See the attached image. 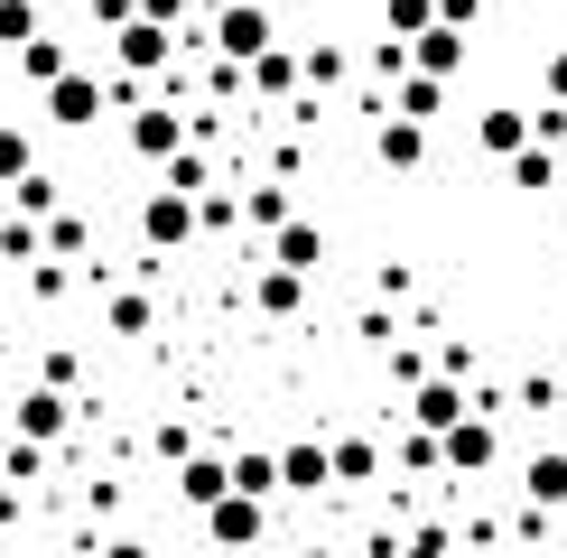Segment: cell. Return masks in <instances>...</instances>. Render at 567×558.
Returning a JSON list of instances; mask_svg holds the SVG:
<instances>
[{"mask_svg":"<svg viewBox=\"0 0 567 558\" xmlns=\"http://www.w3.org/2000/svg\"><path fill=\"white\" fill-rule=\"evenodd\" d=\"M112 103H122V93H112V84H93L84 65H65V75L47 84V122H56V131H93Z\"/></svg>","mask_w":567,"mask_h":558,"instance_id":"6da1fadb","label":"cell"},{"mask_svg":"<svg viewBox=\"0 0 567 558\" xmlns=\"http://www.w3.org/2000/svg\"><path fill=\"white\" fill-rule=\"evenodd\" d=\"M140 232H150L158 251H177L186 232H205V196H196V186H158V196L140 205Z\"/></svg>","mask_w":567,"mask_h":558,"instance_id":"7a4b0ae2","label":"cell"},{"mask_svg":"<svg viewBox=\"0 0 567 558\" xmlns=\"http://www.w3.org/2000/svg\"><path fill=\"white\" fill-rule=\"evenodd\" d=\"M10 428H19V437H47V447H56V437L75 428V401H65V382H47V372H38V382L19 391V410H10Z\"/></svg>","mask_w":567,"mask_h":558,"instance_id":"3957f363","label":"cell"},{"mask_svg":"<svg viewBox=\"0 0 567 558\" xmlns=\"http://www.w3.org/2000/svg\"><path fill=\"white\" fill-rule=\"evenodd\" d=\"M215 46L233 65H251L270 46V10H261V0H224V10H215Z\"/></svg>","mask_w":567,"mask_h":558,"instance_id":"277c9868","label":"cell"},{"mask_svg":"<svg viewBox=\"0 0 567 558\" xmlns=\"http://www.w3.org/2000/svg\"><path fill=\"white\" fill-rule=\"evenodd\" d=\"M465 410H475V401H465V372H429V382H410V418H419V428L446 437Z\"/></svg>","mask_w":567,"mask_h":558,"instance_id":"5b68a950","label":"cell"},{"mask_svg":"<svg viewBox=\"0 0 567 558\" xmlns=\"http://www.w3.org/2000/svg\"><path fill=\"white\" fill-rule=\"evenodd\" d=\"M493 456H503V437H493V418H484V410H465L456 428H446V465H456V475H484Z\"/></svg>","mask_w":567,"mask_h":558,"instance_id":"8992f818","label":"cell"},{"mask_svg":"<svg viewBox=\"0 0 567 558\" xmlns=\"http://www.w3.org/2000/svg\"><path fill=\"white\" fill-rule=\"evenodd\" d=\"M112 38H122V65H131V75H158L168 46H177V29H168V19H150V10H140L131 29H112Z\"/></svg>","mask_w":567,"mask_h":558,"instance_id":"52a82bcc","label":"cell"},{"mask_svg":"<svg viewBox=\"0 0 567 558\" xmlns=\"http://www.w3.org/2000/svg\"><path fill=\"white\" fill-rule=\"evenodd\" d=\"M205 540H224V549H243V540H261V494H243V484H233V494L205 512Z\"/></svg>","mask_w":567,"mask_h":558,"instance_id":"ba28073f","label":"cell"},{"mask_svg":"<svg viewBox=\"0 0 567 558\" xmlns=\"http://www.w3.org/2000/svg\"><path fill=\"white\" fill-rule=\"evenodd\" d=\"M279 475H289V494H317V484H336V447L298 437V447H279Z\"/></svg>","mask_w":567,"mask_h":558,"instance_id":"9c48e42d","label":"cell"},{"mask_svg":"<svg viewBox=\"0 0 567 558\" xmlns=\"http://www.w3.org/2000/svg\"><path fill=\"white\" fill-rule=\"evenodd\" d=\"M131 149H140V158H177V149H186V112H168V103H158V112H131Z\"/></svg>","mask_w":567,"mask_h":558,"instance_id":"30bf717a","label":"cell"},{"mask_svg":"<svg viewBox=\"0 0 567 558\" xmlns=\"http://www.w3.org/2000/svg\"><path fill=\"white\" fill-rule=\"evenodd\" d=\"M224 494H233V465H224V456H186V465H177V503L215 512Z\"/></svg>","mask_w":567,"mask_h":558,"instance_id":"8fae6325","label":"cell"},{"mask_svg":"<svg viewBox=\"0 0 567 558\" xmlns=\"http://www.w3.org/2000/svg\"><path fill=\"white\" fill-rule=\"evenodd\" d=\"M372 149H382V168H419V158H429V122H410V112H391V122L372 131Z\"/></svg>","mask_w":567,"mask_h":558,"instance_id":"7c38bea8","label":"cell"},{"mask_svg":"<svg viewBox=\"0 0 567 558\" xmlns=\"http://www.w3.org/2000/svg\"><path fill=\"white\" fill-rule=\"evenodd\" d=\"M530 140H539V112H484V122H475V149H493V158L530 149Z\"/></svg>","mask_w":567,"mask_h":558,"instance_id":"4fadbf2b","label":"cell"},{"mask_svg":"<svg viewBox=\"0 0 567 558\" xmlns=\"http://www.w3.org/2000/svg\"><path fill=\"white\" fill-rule=\"evenodd\" d=\"M307 84V56H289V46H261V56H251V93H261V103H279V93H298Z\"/></svg>","mask_w":567,"mask_h":558,"instance_id":"5bb4252c","label":"cell"},{"mask_svg":"<svg viewBox=\"0 0 567 558\" xmlns=\"http://www.w3.org/2000/svg\"><path fill=\"white\" fill-rule=\"evenodd\" d=\"M270 261H289V270H307V279H317V261H326V232L289 215V224H279V232H270Z\"/></svg>","mask_w":567,"mask_h":558,"instance_id":"9a60e30c","label":"cell"},{"mask_svg":"<svg viewBox=\"0 0 567 558\" xmlns=\"http://www.w3.org/2000/svg\"><path fill=\"white\" fill-rule=\"evenodd\" d=\"M410 56L429 65V75H456V65H465V29H456V19H437V29L410 38Z\"/></svg>","mask_w":567,"mask_h":558,"instance_id":"2e32d148","label":"cell"},{"mask_svg":"<svg viewBox=\"0 0 567 558\" xmlns=\"http://www.w3.org/2000/svg\"><path fill=\"white\" fill-rule=\"evenodd\" d=\"M391 112H410V122H437V112H446V75L410 65V75H400V93H391Z\"/></svg>","mask_w":567,"mask_h":558,"instance_id":"e0dca14e","label":"cell"},{"mask_svg":"<svg viewBox=\"0 0 567 558\" xmlns=\"http://www.w3.org/2000/svg\"><path fill=\"white\" fill-rule=\"evenodd\" d=\"M298 298H307V270L270 261V270H261V289H251V308H261V317H298Z\"/></svg>","mask_w":567,"mask_h":558,"instance_id":"ac0fdd59","label":"cell"},{"mask_svg":"<svg viewBox=\"0 0 567 558\" xmlns=\"http://www.w3.org/2000/svg\"><path fill=\"white\" fill-rule=\"evenodd\" d=\"M65 65H75V56H65V38H47V29H38L29 46H19V75H29V84H56Z\"/></svg>","mask_w":567,"mask_h":558,"instance_id":"d6986e66","label":"cell"},{"mask_svg":"<svg viewBox=\"0 0 567 558\" xmlns=\"http://www.w3.org/2000/svg\"><path fill=\"white\" fill-rule=\"evenodd\" d=\"M512 186H530V196H549V186H558V149H549V140L512 149Z\"/></svg>","mask_w":567,"mask_h":558,"instance_id":"ffe728a7","label":"cell"},{"mask_svg":"<svg viewBox=\"0 0 567 558\" xmlns=\"http://www.w3.org/2000/svg\"><path fill=\"white\" fill-rule=\"evenodd\" d=\"M522 484H530V503H539V512H558V503H567V456H558V447H549V456H530V475H522Z\"/></svg>","mask_w":567,"mask_h":558,"instance_id":"44dd1931","label":"cell"},{"mask_svg":"<svg viewBox=\"0 0 567 558\" xmlns=\"http://www.w3.org/2000/svg\"><path fill=\"white\" fill-rule=\"evenodd\" d=\"M233 484H243V494H289V475H279V456H261V447H251V456H233Z\"/></svg>","mask_w":567,"mask_h":558,"instance_id":"7402d4cb","label":"cell"},{"mask_svg":"<svg viewBox=\"0 0 567 558\" xmlns=\"http://www.w3.org/2000/svg\"><path fill=\"white\" fill-rule=\"evenodd\" d=\"M382 475V447L372 437H336V484H372Z\"/></svg>","mask_w":567,"mask_h":558,"instance_id":"603a6c76","label":"cell"},{"mask_svg":"<svg viewBox=\"0 0 567 558\" xmlns=\"http://www.w3.org/2000/svg\"><path fill=\"white\" fill-rule=\"evenodd\" d=\"M29 168H38V140L19 131V122H0V186H19Z\"/></svg>","mask_w":567,"mask_h":558,"instance_id":"cb8c5ba5","label":"cell"},{"mask_svg":"<svg viewBox=\"0 0 567 558\" xmlns=\"http://www.w3.org/2000/svg\"><path fill=\"white\" fill-rule=\"evenodd\" d=\"M243 224L279 232V224H289V186H251V196H243Z\"/></svg>","mask_w":567,"mask_h":558,"instance_id":"d4e9b609","label":"cell"},{"mask_svg":"<svg viewBox=\"0 0 567 558\" xmlns=\"http://www.w3.org/2000/svg\"><path fill=\"white\" fill-rule=\"evenodd\" d=\"M29 38H38V0H0V46L19 56Z\"/></svg>","mask_w":567,"mask_h":558,"instance_id":"484cf974","label":"cell"},{"mask_svg":"<svg viewBox=\"0 0 567 558\" xmlns=\"http://www.w3.org/2000/svg\"><path fill=\"white\" fill-rule=\"evenodd\" d=\"M84 242H93V232H84V215H47V251H56V261H75Z\"/></svg>","mask_w":567,"mask_h":558,"instance_id":"4316f807","label":"cell"},{"mask_svg":"<svg viewBox=\"0 0 567 558\" xmlns=\"http://www.w3.org/2000/svg\"><path fill=\"white\" fill-rule=\"evenodd\" d=\"M10 205H29V215H56V177H47V168H29V177L10 186Z\"/></svg>","mask_w":567,"mask_h":558,"instance_id":"83f0119b","label":"cell"},{"mask_svg":"<svg viewBox=\"0 0 567 558\" xmlns=\"http://www.w3.org/2000/svg\"><path fill=\"white\" fill-rule=\"evenodd\" d=\"M38 465H47V437H19L10 428V484H38Z\"/></svg>","mask_w":567,"mask_h":558,"instance_id":"f1b7e54d","label":"cell"},{"mask_svg":"<svg viewBox=\"0 0 567 558\" xmlns=\"http://www.w3.org/2000/svg\"><path fill=\"white\" fill-rule=\"evenodd\" d=\"M307 84L336 93V84H344V46H307Z\"/></svg>","mask_w":567,"mask_h":558,"instance_id":"f546056e","label":"cell"},{"mask_svg":"<svg viewBox=\"0 0 567 558\" xmlns=\"http://www.w3.org/2000/svg\"><path fill=\"white\" fill-rule=\"evenodd\" d=\"M112 335H150V298H140V289L112 298Z\"/></svg>","mask_w":567,"mask_h":558,"instance_id":"4dcf8cb0","label":"cell"},{"mask_svg":"<svg viewBox=\"0 0 567 558\" xmlns=\"http://www.w3.org/2000/svg\"><path fill=\"white\" fill-rule=\"evenodd\" d=\"M391 29H400V38H419V29H437V0H391Z\"/></svg>","mask_w":567,"mask_h":558,"instance_id":"1f68e13d","label":"cell"},{"mask_svg":"<svg viewBox=\"0 0 567 558\" xmlns=\"http://www.w3.org/2000/svg\"><path fill=\"white\" fill-rule=\"evenodd\" d=\"M243 224V196H205V232H233Z\"/></svg>","mask_w":567,"mask_h":558,"instance_id":"d6a6232c","label":"cell"},{"mask_svg":"<svg viewBox=\"0 0 567 558\" xmlns=\"http://www.w3.org/2000/svg\"><path fill=\"white\" fill-rule=\"evenodd\" d=\"M168 186H196V196H205V158H196V149H177V158H168Z\"/></svg>","mask_w":567,"mask_h":558,"instance_id":"836d02e7","label":"cell"},{"mask_svg":"<svg viewBox=\"0 0 567 558\" xmlns=\"http://www.w3.org/2000/svg\"><path fill=\"white\" fill-rule=\"evenodd\" d=\"M84 10L103 19V29H131V19H140V0H84Z\"/></svg>","mask_w":567,"mask_h":558,"instance_id":"e575fe53","label":"cell"},{"mask_svg":"<svg viewBox=\"0 0 567 558\" xmlns=\"http://www.w3.org/2000/svg\"><path fill=\"white\" fill-rule=\"evenodd\" d=\"M539 93H549V103H567V46H558L549 65H539Z\"/></svg>","mask_w":567,"mask_h":558,"instance_id":"d590c367","label":"cell"},{"mask_svg":"<svg viewBox=\"0 0 567 558\" xmlns=\"http://www.w3.org/2000/svg\"><path fill=\"white\" fill-rule=\"evenodd\" d=\"M437 19H456V29H475V19H484V0H437Z\"/></svg>","mask_w":567,"mask_h":558,"instance_id":"8d00e7d4","label":"cell"},{"mask_svg":"<svg viewBox=\"0 0 567 558\" xmlns=\"http://www.w3.org/2000/svg\"><path fill=\"white\" fill-rule=\"evenodd\" d=\"M140 10H150V19H168V29H177V19H186V0H140Z\"/></svg>","mask_w":567,"mask_h":558,"instance_id":"74e56055","label":"cell"},{"mask_svg":"<svg viewBox=\"0 0 567 558\" xmlns=\"http://www.w3.org/2000/svg\"><path fill=\"white\" fill-rule=\"evenodd\" d=\"M0 344H10V326H0Z\"/></svg>","mask_w":567,"mask_h":558,"instance_id":"f35d334b","label":"cell"}]
</instances>
